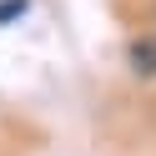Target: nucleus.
I'll return each mask as SVG.
<instances>
[{
  "label": "nucleus",
  "instance_id": "nucleus-2",
  "mask_svg": "<svg viewBox=\"0 0 156 156\" xmlns=\"http://www.w3.org/2000/svg\"><path fill=\"white\" fill-rule=\"evenodd\" d=\"M25 10H30V0H0V30H5L10 20H20Z\"/></svg>",
  "mask_w": 156,
  "mask_h": 156
},
{
  "label": "nucleus",
  "instance_id": "nucleus-1",
  "mask_svg": "<svg viewBox=\"0 0 156 156\" xmlns=\"http://www.w3.org/2000/svg\"><path fill=\"white\" fill-rule=\"evenodd\" d=\"M131 66L141 76H156V35H141V41H131Z\"/></svg>",
  "mask_w": 156,
  "mask_h": 156
}]
</instances>
